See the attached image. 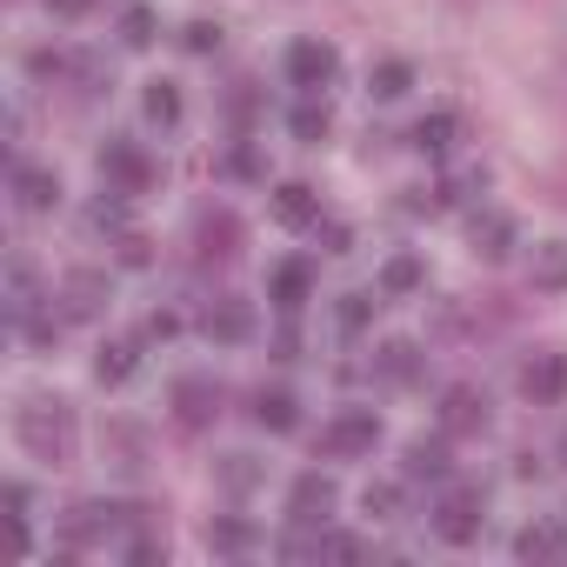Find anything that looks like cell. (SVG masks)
<instances>
[{
    "mask_svg": "<svg viewBox=\"0 0 567 567\" xmlns=\"http://www.w3.org/2000/svg\"><path fill=\"white\" fill-rule=\"evenodd\" d=\"M14 434H21V447L34 454V461H48V467H68L74 461V408L61 401V394H28L21 401V414H14Z\"/></svg>",
    "mask_w": 567,
    "mask_h": 567,
    "instance_id": "1",
    "label": "cell"
},
{
    "mask_svg": "<svg viewBox=\"0 0 567 567\" xmlns=\"http://www.w3.org/2000/svg\"><path fill=\"white\" fill-rule=\"evenodd\" d=\"M147 520H154V507L74 501V507H68V520H61V540H68V554H74V547H94V540H107V534H121V527H147Z\"/></svg>",
    "mask_w": 567,
    "mask_h": 567,
    "instance_id": "2",
    "label": "cell"
},
{
    "mask_svg": "<svg viewBox=\"0 0 567 567\" xmlns=\"http://www.w3.org/2000/svg\"><path fill=\"white\" fill-rule=\"evenodd\" d=\"M374 447H381V414L374 408H341L321 427V454H334V461H354V454H374Z\"/></svg>",
    "mask_w": 567,
    "mask_h": 567,
    "instance_id": "3",
    "label": "cell"
},
{
    "mask_svg": "<svg viewBox=\"0 0 567 567\" xmlns=\"http://www.w3.org/2000/svg\"><path fill=\"white\" fill-rule=\"evenodd\" d=\"M167 401H174V421H181L187 434H200V427L220 421V381H214V374H181Z\"/></svg>",
    "mask_w": 567,
    "mask_h": 567,
    "instance_id": "4",
    "label": "cell"
},
{
    "mask_svg": "<svg viewBox=\"0 0 567 567\" xmlns=\"http://www.w3.org/2000/svg\"><path fill=\"white\" fill-rule=\"evenodd\" d=\"M481 527H487V501H481L474 487H454V494L434 507V534H441L447 547H467V540H481Z\"/></svg>",
    "mask_w": 567,
    "mask_h": 567,
    "instance_id": "5",
    "label": "cell"
},
{
    "mask_svg": "<svg viewBox=\"0 0 567 567\" xmlns=\"http://www.w3.org/2000/svg\"><path fill=\"white\" fill-rule=\"evenodd\" d=\"M334 74H341V54H334V41H315V34H301V41L288 48V81H295L301 94H321Z\"/></svg>",
    "mask_w": 567,
    "mask_h": 567,
    "instance_id": "6",
    "label": "cell"
},
{
    "mask_svg": "<svg viewBox=\"0 0 567 567\" xmlns=\"http://www.w3.org/2000/svg\"><path fill=\"white\" fill-rule=\"evenodd\" d=\"M101 181H107L114 194H141V187L161 181V167H154L134 141H107V147H101Z\"/></svg>",
    "mask_w": 567,
    "mask_h": 567,
    "instance_id": "7",
    "label": "cell"
},
{
    "mask_svg": "<svg viewBox=\"0 0 567 567\" xmlns=\"http://www.w3.org/2000/svg\"><path fill=\"white\" fill-rule=\"evenodd\" d=\"M240 240H247V227L234 220V207H200L194 214V254L200 260H234Z\"/></svg>",
    "mask_w": 567,
    "mask_h": 567,
    "instance_id": "8",
    "label": "cell"
},
{
    "mask_svg": "<svg viewBox=\"0 0 567 567\" xmlns=\"http://www.w3.org/2000/svg\"><path fill=\"white\" fill-rule=\"evenodd\" d=\"M334 481L328 474H295V487H288V520L295 527H328V514H334Z\"/></svg>",
    "mask_w": 567,
    "mask_h": 567,
    "instance_id": "9",
    "label": "cell"
},
{
    "mask_svg": "<svg viewBox=\"0 0 567 567\" xmlns=\"http://www.w3.org/2000/svg\"><path fill=\"white\" fill-rule=\"evenodd\" d=\"M200 334H207V341H220V348H240V341H254V308H247V301H234V295H220V301H207Z\"/></svg>",
    "mask_w": 567,
    "mask_h": 567,
    "instance_id": "10",
    "label": "cell"
},
{
    "mask_svg": "<svg viewBox=\"0 0 567 567\" xmlns=\"http://www.w3.org/2000/svg\"><path fill=\"white\" fill-rule=\"evenodd\" d=\"M441 434H454V441L487 434V394L481 388H447L441 394Z\"/></svg>",
    "mask_w": 567,
    "mask_h": 567,
    "instance_id": "11",
    "label": "cell"
},
{
    "mask_svg": "<svg viewBox=\"0 0 567 567\" xmlns=\"http://www.w3.org/2000/svg\"><path fill=\"white\" fill-rule=\"evenodd\" d=\"M267 301H274L280 315H301V308L315 301V267H308V260H280V267L267 274Z\"/></svg>",
    "mask_w": 567,
    "mask_h": 567,
    "instance_id": "12",
    "label": "cell"
},
{
    "mask_svg": "<svg viewBox=\"0 0 567 567\" xmlns=\"http://www.w3.org/2000/svg\"><path fill=\"white\" fill-rule=\"evenodd\" d=\"M61 301H68V321H94L107 308V274L101 267H74L61 280Z\"/></svg>",
    "mask_w": 567,
    "mask_h": 567,
    "instance_id": "13",
    "label": "cell"
},
{
    "mask_svg": "<svg viewBox=\"0 0 567 567\" xmlns=\"http://www.w3.org/2000/svg\"><path fill=\"white\" fill-rule=\"evenodd\" d=\"M54 200H61V174L34 167V161H14V207L21 214H48Z\"/></svg>",
    "mask_w": 567,
    "mask_h": 567,
    "instance_id": "14",
    "label": "cell"
},
{
    "mask_svg": "<svg viewBox=\"0 0 567 567\" xmlns=\"http://www.w3.org/2000/svg\"><path fill=\"white\" fill-rule=\"evenodd\" d=\"M374 374H381L388 388H421V381H427V354H421L414 341H388V348L374 354Z\"/></svg>",
    "mask_w": 567,
    "mask_h": 567,
    "instance_id": "15",
    "label": "cell"
},
{
    "mask_svg": "<svg viewBox=\"0 0 567 567\" xmlns=\"http://www.w3.org/2000/svg\"><path fill=\"white\" fill-rule=\"evenodd\" d=\"M274 220H280V227H315V220H321V194H315L308 181H280V187H274Z\"/></svg>",
    "mask_w": 567,
    "mask_h": 567,
    "instance_id": "16",
    "label": "cell"
},
{
    "mask_svg": "<svg viewBox=\"0 0 567 567\" xmlns=\"http://www.w3.org/2000/svg\"><path fill=\"white\" fill-rule=\"evenodd\" d=\"M254 427H267V434H295V427H301V401H295L288 388H260V394H254Z\"/></svg>",
    "mask_w": 567,
    "mask_h": 567,
    "instance_id": "17",
    "label": "cell"
},
{
    "mask_svg": "<svg viewBox=\"0 0 567 567\" xmlns=\"http://www.w3.org/2000/svg\"><path fill=\"white\" fill-rule=\"evenodd\" d=\"M467 240H474V254H481V260H507V254H514V240H520V227H514L507 214H474Z\"/></svg>",
    "mask_w": 567,
    "mask_h": 567,
    "instance_id": "18",
    "label": "cell"
},
{
    "mask_svg": "<svg viewBox=\"0 0 567 567\" xmlns=\"http://www.w3.org/2000/svg\"><path fill=\"white\" fill-rule=\"evenodd\" d=\"M560 388H567V361H560V354H534V361L520 368V394H527V401L547 408V401H560Z\"/></svg>",
    "mask_w": 567,
    "mask_h": 567,
    "instance_id": "19",
    "label": "cell"
},
{
    "mask_svg": "<svg viewBox=\"0 0 567 567\" xmlns=\"http://www.w3.org/2000/svg\"><path fill=\"white\" fill-rule=\"evenodd\" d=\"M527 280L534 295H567V240H540L527 260Z\"/></svg>",
    "mask_w": 567,
    "mask_h": 567,
    "instance_id": "20",
    "label": "cell"
},
{
    "mask_svg": "<svg viewBox=\"0 0 567 567\" xmlns=\"http://www.w3.org/2000/svg\"><path fill=\"white\" fill-rule=\"evenodd\" d=\"M260 547V527L240 520V514H214L207 520V554H254Z\"/></svg>",
    "mask_w": 567,
    "mask_h": 567,
    "instance_id": "21",
    "label": "cell"
},
{
    "mask_svg": "<svg viewBox=\"0 0 567 567\" xmlns=\"http://www.w3.org/2000/svg\"><path fill=\"white\" fill-rule=\"evenodd\" d=\"M134 368H141V341H101V354H94V381L101 388L134 381Z\"/></svg>",
    "mask_w": 567,
    "mask_h": 567,
    "instance_id": "22",
    "label": "cell"
},
{
    "mask_svg": "<svg viewBox=\"0 0 567 567\" xmlns=\"http://www.w3.org/2000/svg\"><path fill=\"white\" fill-rule=\"evenodd\" d=\"M421 288H427V260H421V254H394V260L381 267V295H388V301L421 295Z\"/></svg>",
    "mask_w": 567,
    "mask_h": 567,
    "instance_id": "23",
    "label": "cell"
},
{
    "mask_svg": "<svg viewBox=\"0 0 567 567\" xmlns=\"http://www.w3.org/2000/svg\"><path fill=\"white\" fill-rule=\"evenodd\" d=\"M514 554H520V560H554V554H567V520L520 527V534H514Z\"/></svg>",
    "mask_w": 567,
    "mask_h": 567,
    "instance_id": "24",
    "label": "cell"
},
{
    "mask_svg": "<svg viewBox=\"0 0 567 567\" xmlns=\"http://www.w3.org/2000/svg\"><path fill=\"white\" fill-rule=\"evenodd\" d=\"M408 481H447L454 461H447V441H408Z\"/></svg>",
    "mask_w": 567,
    "mask_h": 567,
    "instance_id": "25",
    "label": "cell"
},
{
    "mask_svg": "<svg viewBox=\"0 0 567 567\" xmlns=\"http://www.w3.org/2000/svg\"><path fill=\"white\" fill-rule=\"evenodd\" d=\"M141 114H147V127H181V87L174 81H147Z\"/></svg>",
    "mask_w": 567,
    "mask_h": 567,
    "instance_id": "26",
    "label": "cell"
},
{
    "mask_svg": "<svg viewBox=\"0 0 567 567\" xmlns=\"http://www.w3.org/2000/svg\"><path fill=\"white\" fill-rule=\"evenodd\" d=\"M260 474H267V467H260L254 454H227V461H214V481H220L227 494H254V487H260Z\"/></svg>",
    "mask_w": 567,
    "mask_h": 567,
    "instance_id": "27",
    "label": "cell"
},
{
    "mask_svg": "<svg viewBox=\"0 0 567 567\" xmlns=\"http://www.w3.org/2000/svg\"><path fill=\"white\" fill-rule=\"evenodd\" d=\"M414 87V68L408 61H374V74H368V94L374 101H401Z\"/></svg>",
    "mask_w": 567,
    "mask_h": 567,
    "instance_id": "28",
    "label": "cell"
},
{
    "mask_svg": "<svg viewBox=\"0 0 567 567\" xmlns=\"http://www.w3.org/2000/svg\"><path fill=\"white\" fill-rule=\"evenodd\" d=\"M454 127H461V121H454V114H421V121H414V134H408V141H414V147H421V154H447V147H454Z\"/></svg>",
    "mask_w": 567,
    "mask_h": 567,
    "instance_id": "29",
    "label": "cell"
},
{
    "mask_svg": "<svg viewBox=\"0 0 567 567\" xmlns=\"http://www.w3.org/2000/svg\"><path fill=\"white\" fill-rule=\"evenodd\" d=\"M288 127H295V141H301V147H321L334 121H328V107H321V101H301V107L288 114Z\"/></svg>",
    "mask_w": 567,
    "mask_h": 567,
    "instance_id": "30",
    "label": "cell"
},
{
    "mask_svg": "<svg viewBox=\"0 0 567 567\" xmlns=\"http://www.w3.org/2000/svg\"><path fill=\"white\" fill-rule=\"evenodd\" d=\"M220 174H227V181H267V161H260L254 141H234V147L220 154Z\"/></svg>",
    "mask_w": 567,
    "mask_h": 567,
    "instance_id": "31",
    "label": "cell"
},
{
    "mask_svg": "<svg viewBox=\"0 0 567 567\" xmlns=\"http://www.w3.org/2000/svg\"><path fill=\"white\" fill-rule=\"evenodd\" d=\"M374 308H381L374 295H341V301H334V328H341V334H368V328H374Z\"/></svg>",
    "mask_w": 567,
    "mask_h": 567,
    "instance_id": "32",
    "label": "cell"
},
{
    "mask_svg": "<svg viewBox=\"0 0 567 567\" xmlns=\"http://www.w3.org/2000/svg\"><path fill=\"white\" fill-rule=\"evenodd\" d=\"M154 8H141V0H127L121 8V48H154Z\"/></svg>",
    "mask_w": 567,
    "mask_h": 567,
    "instance_id": "33",
    "label": "cell"
},
{
    "mask_svg": "<svg viewBox=\"0 0 567 567\" xmlns=\"http://www.w3.org/2000/svg\"><path fill=\"white\" fill-rule=\"evenodd\" d=\"M121 200H127V194L107 187V194L87 207V227H94V234H127V207H121Z\"/></svg>",
    "mask_w": 567,
    "mask_h": 567,
    "instance_id": "34",
    "label": "cell"
},
{
    "mask_svg": "<svg viewBox=\"0 0 567 567\" xmlns=\"http://www.w3.org/2000/svg\"><path fill=\"white\" fill-rule=\"evenodd\" d=\"M361 507H368L374 520H401V487H394V481H368Z\"/></svg>",
    "mask_w": 567,
    "mask_h": 567,
    "instance_id": "35",
    "label": "cell"
},
{
    "mask_svg": "<svg viewBox=\"0 0 567 567\" xmlns=\"http://www.w3.org/2000/svg\"><path fill=\"white\" fill-rule=\"evenodd\" d=\"M254 114H260V87H254V81H234V87H227V121L247 127Z\"/></svg>",
    "mask_w": 567,
    "mask_h": 567,
    "instance_id": "36",
    "label": "cell"
},
{
    "mask_svg": "<svg viewBox=\"0 0 567 567\" xmlns=\"http://www.w3.org/2000/svg\"><path fill=\"white\" fill-rule=\"evenodd\" d=\"M181 48L187 54H220V21H187L181 28Z\"/></svg>",
    "mask_w": 567,
    "mask_h": 567,
    "instance_id": "37",
    "label": "cell"
},
{
    "mask_svg": "<svg viewBox=\"0 0 567 567\" xmlns=\"http://www.w3.org/2000/svg\"><path fill=\"white\" fill-rule=\"evenodd\" d=\"M21 334H28L34 348H54V341H61V315H34V308H28V315H21Z\"/></svg>",
    "mask_w": 567,
    "mask_h": 567,
    "instance_id": "38",
    "label": "cell"
},
{
    "mask_svg": "<svg viewBox=\"0 0 567 567\" xmlns=\"http://www.w3.org/2000/svg\"><path fill=\"white\" fill-rule=\"evenodd\" d=\"M127 560H134V567H154V560H167V540H161V534H134V540H127Z\"/></svg>",
    "mask_w": 567,
    "mask_h": 567,
    "instance_id": "39",
    "label": "cell"
},
{
    "mask_svg": "<svg viewBox=\"0 0 567 567\" xmlns=\"http://www.w3.org/2000/svg\"><path fill=\"white\" fill-rule=\"evenodd\" d=\"M174 334H181V315H167V308H154L141 321V341H174Z\"/></svg>",
    "mask_w": 567,
    "mask_h": 567,
    "instance_id": "40",
    "label": "cell"
},
{
    "mask_svg": "<svg viewBox=\"0 0 567 567\" xmlns=\"http://www.w3.org/2000/svg\"><path fill=\"white\" fill-rule=\"evenodd\" d=\"M154 260V240L147 234H121V267H147Z\"/></svg>",
    "mask_w": 567,
    "mask_h": 567,
    "instance_id": "41",
    "label": "cell"
},
{
    "mask_svg": "<svg viewBox=\"0 0 567 567\" xmlns=\"http://www.w3.org/2000/svg\"><path fill=\"white\" fill-rule=\"evenodd\" d=\"M321 554H334V560H361L368 547H361L354 534H321Z\"/></svg>",
    "mask_w": 567,
    "mask_h": 567,
    "instance_id": "42",
    "label": "cell"
},
{
    "mask_svg": "<svg viewBox=\"0 0 567 567\" xmlns=\"http://www.w3.org/2000/svg\"><path fill=\"white\" fill-rule=\"evenodd\" d=\"M315 227H321V220H315ZM321 240H328V254H354V234H348L341 220H328V227H321Z\"/></svg>",
    "mask_w": 567,
    "mask_h": 567,
    "instance_id": "43",
    "label": "cell"
},
{
    "mask_svg": "<svg viewBox=\"0 0 567 567\" xmlns=\"http://www.w3.org/2000/svg\"><path fill=\"white\" fill-rule=\"evenodd\" d=\"M28 507H34V494L21 481H8V520H28Z\"/></svg>",
    "mask_w": 567,
    "mask_h": 567,
    "instance_id": "44",
    "label": "cell"
},
{
    "mask_svg": "<svg viewBox=\"0 0 567 567\" xmlns=\"http://www.w3.org/2000/svg\"><path fill=\"white\" fill-rule=\"evenodd\" d=\"M274 361H301V334H295V328L274 334Z\"/></svg>",
    "mask_w": 567,
    "mask_h": 567,
    "instance_id": "45",
    "label": "cell"
},
{
    "mask_svg": "<svg viewBox=\"0 0 567 567\" xmlns=\"http://www.w3.org/2000/svg\"><path fill=\"white\" fill-rule=\"evenodd\" d=\"M94 8V0H48V14H61V21H81Z\"/></svg>",
    "mask_w": 567,
    "mask_h": 567,
    "instance_id": "46",
    "label": "cell"
},
{
    "mask_svg": "<svg viewBox=\"0 0 567 567\" xmlns=\"http://www.w3.org/2000/svg\"><path fill=\"white\" fill-rule=\"evenodd\" d=\"M560 461H567V427H560Z\"/></svg>",
    "mask_w": 567,
    "mask_h": 567,
    "instance_id": "47",
    "label": "cell"
}]
</instances>
